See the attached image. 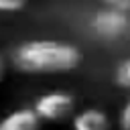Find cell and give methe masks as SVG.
<instances>
[{
	"instance_id": "6da1fadb",
	"label": "cell",
	"mask_w": 130,
	"mask_h": 130,
	"mask_svg": "<svg viewBox=\"0 0 130 130\" xmlns=\"http://www.w3.org/2000/svg\"><path fill=\"white\" fill-rule=\"evenodd\" d=\"M83 53L65 41L35 39L18 45L12 53V65L24 75H63L75 71Z\"/></svg>"
},
{
	"instance_id": "7a4b0ae2",
	"label": "cell",
	"mask_w": 130,
	"mask_h": 130,
	"mask_svg": "<svg viewBox=\"0 0 130 130\" xmlns=\"http://www.w3.org/2000/svg\"><path fill=\"white\" fill-rule=\"evenodd\" d=\"M32 110L41 122L61 124L75 114V98L67 91H47L35 100Z\"/></svg>"
},
{
	"instance_id": "3957f363",
	"label": "cell",
	"mask_w": 130,
	"mask_h": 130,
	"mask_svg": "<svg viewBox=\"0 0 130 130\" xmlns=\"http://www.w3.org/2000/svg\"><path fill=\"white\" fill-rule=\"evenodd\" d=\"M128 24H130L128 10L114 8V6H106L104 10L93 14V18H91L93 30L102 37H118L128 28Z\"/></svg>"
},
{
	"instance_id": "277c9868",
	"label": "cell",
	"mask_w": 130,
	"mask_h": 130,
	"mask_svg": "<svg viewBox=\"0 0 130 130\" xmlns=\"http://www.w3.org/2000/svg\"><path fill=\"white\" fill-rule=\"evenodd\" d=\"M110 116L100 108H83L71 116V130H110Z\"/></svg>"
},
{
	"instance_id": "5b68a950",
	"label": "cell",
	"mask_w": 130,
	"mask_h": 130,
	"mask_svg": "<svg viewBox=\"0 0 130 130\" xmlns=\"http://www.w3.org/2000/svg\"><path fill=\"white\" fill-rule=\"evenodd\" d=\"M43 122L32 110V106L16 108L0 120V130H41Z\"/></svg>"
},
{
	"instance_id": "8992f818",
	"label": "cell",
	"mask_w": 130,
	"mask_h": 130,
	"mask_svg": "<svg viewBox=\"0 0 130 130\" xmlns=\"http://www.w3.org/2000/svg\"><path fill=\"white\" fill-rule=\"evenodd\" d=\"M116 83L124 89H130V57L124 59L116 69Z\"/></svg>"
},
{
	"instance_id": "52a82bcc",
	"label": "cell",
	"mask_w": 130,
	"mask_h": 130,
	"mask_svg": "<svg viewBox=\"0 0 130 130\" xmlns=\"http://www.w3.org/2000/svg\"><path fill=\"white\" fill-rule=\"evenodd\" d=\"M26 4H28V0H0V12H4V14L20 12Z\"/></svg>"
},
{
	"instance_id": "ba28073f",
	"label": "cell",
	"mask_w": 130,
	"mask_h": 130,
	"mask_svg": "<svg viewBox=\"0 0 130 130\" xmlns=\"http://www.w3.org/2000/svg\"><path fill=\"white\" fill-rule=\"evenodd\" d=\"M118 126H120V130H130V98L124 102V106L118 114Z\"/></svg>"
},
{
	"instance_id": "9c48e42d",
	"label": "cell",
	"mask_w": 130,
	"mask_h": 130,
	"mask_svg": "<svg viewBox=\"0 0 130 130\" xmlns=\"http://www.w3.org/2000/svg\"><path fill=\"white\" fill-rule=\"evenodd\" d=\"M104 6H114V8H122V10H130V0H98Z\"/></svg>"
},
{
	"instance_id": "30bf717a",
	"label": "cell",
	"mask_w": 130,
	"mask_h": 130,
	"mask_svg": "<svg viewBox=\"0 0 130 130\" xmlns=\"http://www.w3.org/2000/svg\"><path fill=\"white\" fill-rule=\"evenodd\" d=\"M6 71H8V65H6V59H4L2 53H0V85H2L4 79H6Z\"/></svg>"
}]
</instances>
